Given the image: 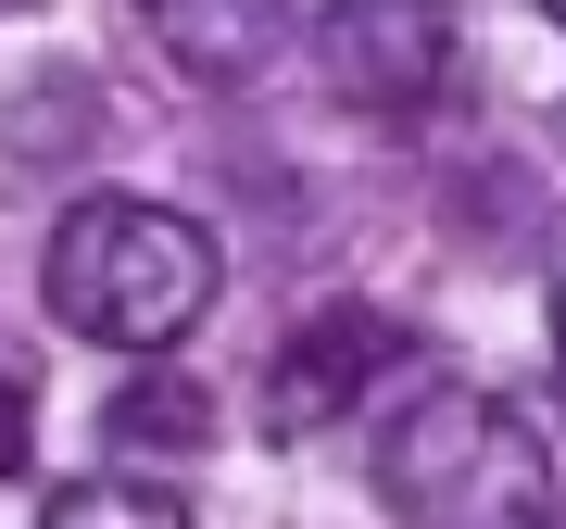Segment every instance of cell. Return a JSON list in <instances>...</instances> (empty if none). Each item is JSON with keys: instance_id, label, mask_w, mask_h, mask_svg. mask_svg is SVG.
<instances>
[{"instance_id": "cell-1", "label": "cell", "mask_w": 566, "mask_h": 529, "mask_svg": "<svg viewBox=\"0 0 566 529\" xmlns=\"http://www.w3.org/2000/svg\"><path fill=\"white\" fill-rule=\"evenodd\" d=\"M39 303H51V328H76L102 353H177V328H202V303H214V240L177 203L88 189L39 252Z\"/></svg>"}, {"instance_id": "cell-2", "label": "cell", "mask_w": 566, "mask_h": 529, "mask_svg": "<svg viewBox=\"0 0 566 529\" xmlns=\"http://www.w3.org/2000/svg\"><path fill=\"white\" fill-rule=\"evenodd\" d=\"M378 505L403 529H542L554 517V454L528 404L479 378H416L378 428Z\"/></svg>"}, {"instance_id": "cell-3", "label": "cell", "mask_w": 566, "mask_h": 529, "mask_svg": "<svg viewBox=\"0 0 566 529\" xmlns=\"http://www.w3.org/2000/svg\"><path fill=\"white\" fill-rule=\"evenodd\" d=\"M315 63H327V89H340V102L416 114L428 89L453 76V0H327Z\"/></svg>"}, {"instance_id": "cell-4", "label": "cell", "mask_w": 566, "mask_h": 529, "mask_svg": "<svg viewBox=\"0 0 566 529\" xmlns=\"http://www.w3.org/2000/svg\"><path fill=\"white\" fill-rule=\"evenodd\" d=\"M390 366H416L403 328H390L378 303H327V315L290 328L277 366H264V428H327V416H353Z\"/></svg>"}, {"instance_id": "cell-5", "label": "cell", "mask_w": 566, "mask_h": 529, "mask_svg": "<svg viewBox=\"0 0 566 529\" xmlns=\"http://www.w3.org/2000/svg\"><path fill=\"white\" fill-rule=\"evenodd\" d=\"M139 25L164 39V63H177V76L240 89V76H264V51H277L290 0H139Z\"/></svg>"}, {"instance_id": "cell-6", "label": "cell", "mask_w": 566, "mask_h": 529, "mask_svg": "<svg viewBox=\"0 0 566 529\" xmlns=\"http://www.w3.org/2000/svg\"><path fill=\"white\" fill-rule=\"evenodd\" d=\"M102 428H114V454H202L214 442V404L189 378H139V391H114Z\"/></svg>"}, {"instance_id": "cell-7", "label": "cell", "mask_w": 566, "mask_h": 529, "mask_svg": "<svg viewBox=\"0 0 566 529\" xmlns=\"http://www.w3.org/2000/svg\"><path fill=\"white\" fill-rule=\"evenodd\" d=\"M51 529H189V505L151 491V479H126V467H102V479H63L51 491Z\"/></svg>"}, {"instance_id": "cell-8", "label": "cell", "mask_w": 566, "mask_h": 529, "mask_svg": "<svg viewBox=\"0 0 566 529\" xmlns=\"http://www.w3.org/2000/svg\"><path fill=\"white\" fill-rule=\"evenodd\" d=\"M25 454H39V378L0 366V479H25Z\"/></svg>"}, {"instance_id": "cell-9", "label": "cell", "mask_w": 566, "mask_h": 529, "mask_svg": "<svg viewBox=\"0 0 566 529\" xmlns=\"http://www.w3.org/2000/svg\"><path fill=\"white\" fill-rule=\"evenodd\" d=\"M542 328H554V378H566V278H554V315Z\"/></svg>"}, {"instance_id": "cell-10", "label": "cell", "mask_w": 566, "mask_h": 529, "mask_svg": "<svg viewBox=\"0 0 566 529\" xmlns=\"http://www.w3.org/2000/svg\"><path fill=\"white\" fill-rule=\"evenodd\" d=\"M542 13H554V25H566V0H542Z\"/></svg>"}]
</instances>
